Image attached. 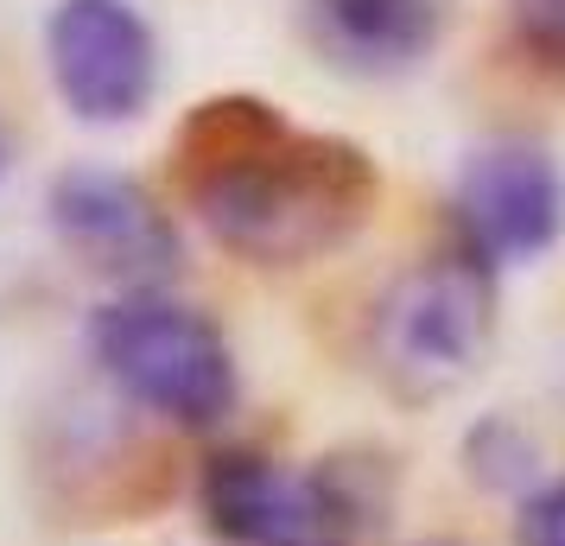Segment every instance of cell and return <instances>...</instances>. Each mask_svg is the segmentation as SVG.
I'll return each mask as SVG.
<instances>
[{"label":"cell","mask_w":565,"mask_h":546,"mask_svg":"<svg viewBox=\"0 0 565 546\" xmlns=\"http://www.w3.org/2000/svg\"><path fill=\"white\" fill-rule=\"evenodd\" d=\"M172 179L230 255L306 267L375 216V159L343 133L286 121L267 96H210L172 140Z\"/></svg>","instance_id":"cell-1"},{"label":"cell","mask_w":565,"mask_h":546,"mask_svg":"<svg viewBox=\"0 0 565 546\" xmlns=\"http://www.w3.org/2000/svg\"><path fill=\"white\" fill-rule=\"evenodd\" d=\"M89 356L134 407L184 432L223 426L235 414V350L223 324L172 292H121L89 312Z\"/></svg>","instance_id":"cell-2"},{"label":"cell","mask_w":565,"mask_h":546,"mask_svg":"<svg viewBox=\"0 0 565 546\" xmlns=\"http://www.w3.org/2000/svg\"><path fill=\"white\" fill-rule=\"evenodd\" d=\"M495 274L483 260L433 255L407 267L369 312V363L401 400H445L489 363Z\"/></svg>","instance_id":"cell-3"},{"label":"cell","mask_w":565,"mask_h":546,"mask_svg":"<svg viewBox=\"0 0 565 546\" xmlns=\"http://www.w3.org/2000/svg\"><path fill=\"white\" fill-rule=\"evenodd\" d=\"M45 64L64 108L89 128H121L159 89V39L134 0H57Z\"/></svg>","instance_id":"cell-4"},{"label":"cell","mask_w":565,"mask_h":546,"mask_svg":"<svg viewBox=\"0 0 565 546\" xmlns=\"http://www.w3.org/2000/svg\"><path fill=\"white\" fill-rule=\"evenodd\" d=\"M52 223L64 235V248L83 255V267L121 280L128 292H159L184 260L179 223L166 216V204L140 179L115 172V165H71V172H57Z\"/></svg>","instance_id":"cell-5"},{"label":"cell","mask_w":565,"mask_h":546,"mask_svg":"<svg viewBox=\"0 0 565 546\" xmlns=\"http://www.w3.org/2000/svg\"><path fill=\"white\" fill-rule=\"evenodd\" d=\"M451 210H458L463 255L495 274V267H514V260H540L559 242L565 179L553 153L534 147V140H489L463 159Z\"/></svg>","instance_id":"cell-6"},{"label":"cell","mask_w":565,"mask_h":546,"mask_svg":"<svg viewBox=\"0 0 565 546\" xmlns=\"http://www.w3.org/2000/svg\"><path fill=\"white\" fill-rule=\"evenodd\" d=\"M198 508L223 546H331L343 527V495L331 490V477L242 445L204 458Z\"/></svg>","instance_id":"cell-7"},{"label":"cell","mask_w":565,"mask_h":546,"mask_svg":"<svg viewBox=\"0 0 565 546\" xmlns=\"http://www.w3.org/2000/svg\"><path fill=\"white\" fill-rule=\"evenodd\" d=\"M299 26L331 71L387 83L438 52L445 0H299Z\"/></svg>","instance_id":"cell-8"},{"label":"cell","mask_w":565,"mask_h":546,"mask_svg":"<svg viewBox=\"0 0 565 546\" xmlns=\"http://www.w3.org/2000/svg\"><path fill=\"white\" fill-rule=\"evenodd\" d=\"M509 32L534 64L565 77V0H509Z\"/></svg>","instance_id":"cell-9"},{"label":"cell","mask_w":565,"mask_h":546,"mask_svg":"<svg viewBox=\"0 0 565 546\" xmlns=\"http://www.w3.org/2000/svg\"><path fill=\"white\" fill-rule=\"evenodd\" d=\"M514 546H565V477L546 483L540 495H527L521 527H514Z\"/></svg>","instance_id":"cell-10"},{"label":"cell","mask_w":565,"mask_h":546,"mask_svg":"<svg viewBox=\"0 0 565 546\" xmlns=\"http://www.w3.org/2000/svg\"><path fill=\"white\" fill-rule=\"evenodd\" d=\"M0 172H7V133H0Z\"/></svg>","instance_id":"cell-11"}]
</instances>
